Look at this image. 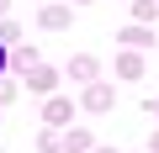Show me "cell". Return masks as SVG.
<instances>
[{"label":"cell","instance_id":"1","mask_svg":"<svg viewBox=\"0 0 159 153\" xmlns=\"http://www.w3.org/2000/svg\"><path fill=\"white\" fill-rule=\"evenodd\" d=\"M27 85L32 90H53V69H27Z\"/></svg>","mask_w":159,"mask_h":153},{"label":"cell","instance_id":"2","mask_svg":"<svg viewBox=\"0 0 159 153\" xmlns=\"http://www.w3.org/2000/svg\"><path fill=\"white\" fill-rule=\"evenodd\" d=\"M69 74H74V79H96V58H74Z\"/></svg>","mask_w":159,"mask_h":153},{"label":"cell","instance_id":"3","mask_svg":"<svg viewBox=\"0 0 159 153\" xmlns=\"http://www.w3.org/2000/svg\"><path fill=\"white\" fill-rule=\"evenodd\" d=\"M90 148V132H69V142H64V153H85Z\"/></svg>","mask_w":159,"mask_h":153},{"label":"cell","instance_id":"4","mask_svg":"<svg viewBox=\"0 0 159 153\" xmlns=\"http://www.w3.org/2000/svg\"><path fill=\"white\" fill-rule=\"evenodd\" d=\"M43 116H48V121H69V100H48Z\"/></svg>","mask_w":159,"mask_h":153},{"label":"cell","instance_id":"5","mask_svg":"<svg viewBox=\"0 0 159 153\" xmlns=\"http://www.w3.org/2000/svg\"><path fill=\"white\" fill-rule=\"evenodd\" d=\"M106 106H111V90L96 85V90H90V111H106Z\"/></svg>","mask_w":159,"mask_h":153},{"label":"cell","instance_id":"6","mask_svg":"<svg viewBox=\"0 0 159 153\" xmlns=\"http://www.w3.org/2000/svg\"><path fill=\"white\" fill-rule=\"evenodd\" d=\"M117 74H122V79H138V74H143V63H138V58H122V69H117Z\"/></svg>","mask_w":159,"mask_h":153},{"label":"cell","instance_id":"7","mask_svg":"<svg viewBox=\"0 0 159 153\" xmlns=\"http://www.w3.org/2000/svg\"><path fill=\"white\" fill-rule=\"evenodd\" d=\"M143 111H154V116H159V100H148V106H143Z\"/></svg>","mask_w":159,"mask_h":153},{"label":"cell","instance_id":"8","mask_svg":"<svg viewBox=\"0 0 159 153\" xmlns=\"http://www.w3.org/2000/svg\"><path fill=\"white\" fill-rule=\"evenodd\" d=\"M0 74H6V48H0Z\"/></svg>","mask_w":159,"mask_h":153},{"label":"cell","instance_id":"9","mask_svg":"<svg viewBox=\"0 0 159 153\" xmlns=\"http://www.w3.org/2000/svg\"><path fill=\"white\" fill-rule=\"evenodd\" d=\"M154 153H159V137H154Z\"/></svg>","mask_w":159,"mask_h":153}]
</instances>
